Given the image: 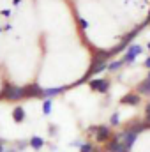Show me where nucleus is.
I'll list each match as a JSON object with an SVG mask.
<instances>
[{
  "label": "nucleus",
  "instance_id": "6",
  "mask_svg": "<svg viewBox=\"0 0 150 152\" xmlns=\"http://www.w3.org/2000/svg\"><path fill=\"white\" fill-rule=\"evenodd\" d=\"M140 101H141V96L136 92H129V94H125L122 99H120V104H125V106H138L140 104Z\"/></svg>",
  "mask_w": 150,
  "mask_h": 152
},
{
  "label": "nucleus",
  "instance_id": "21",
  "mask_svg": "<svg viewBox=\"0 0 150 152\" xmlns=\"http://www.w3.org/2000/svg\"><path fill=\"white\" fill-rule=\"evenodd\" d=\"M145 67L150 71V57H147V58H145Z\"/></svg>",
  "mask_w": 150,
  "mask_h": 152
},
{
  "label": "nucleus",
  "instance_id": "2",
  "mask_svg": "<svg viewBox=\"0 0 150 152\" xmlns=\"http://www.w3.org/2000/svg\"><path fill=\"white\" fill-rule=\"evenodd\" d=\"M117 138L125 145V149H127V151H131V149H133V145H134V142H136V138H138V133H136V131H133V129H129V127H125L122 133H118V134H117Z\"/></svg>",
  "mask_w": 150,
  "mask_h": 152
},
{
  "label": "nucleus",
  "instance_id": "11",
  "mask_svg": "<svg viewBox=\"0 0 150 152\" xmlns=\"http://www.w3.org/2000/svg\"><path fill=\"white\" fill-rule=\"evenodd\" d=\"M136 92L140 94V96H150V80H143L138 87H136Z\"/></svg>",
  "mask_w": 150,
  "mask_h": 152
},
{
  "label": "nucleus",
  "instance_id": "4",
  "mask_svg": "<svg viewBox=\"0 0 150 152\" xmlns=\"http://www.w3.org/2000/svg\"><path fill=\"white\" fill-rule=\"evenodd\" d=\"M143 51V48L140 46V44H131L129 48H127V51H125V55H124V64H133L136 58H138V55Z\"/></svg>",
  "mask_w": 150,
  "mask_h": 152
},
{
  "label": "nucleus",
  "instance_id": "24",
  "mask_svg": "<svg viewBox=\"0 0 150 152\" xmlns=\"http://www.w3.org/2000/svg\"><path fill=\"white\" fill-rule=\"evenodd\" d=\"M5 152H18L16 149H5Z\"/></svg>",
  "mask_w": 150,
  "mask_h": 152
},
{
  "label": "nucleus",
  "instance_id": "13",
  "mask_svg": "<svg viewBox=\"0 0 150 152\" xmlns=\"http://www.w3.org/2000/svg\"><path fill=\"white\" fill-rule=\"evenodd\" d=\"M28 142H30V147H32V149H36V151L42 149V145H44V140H42L41 136H32Z\"/></svg>",
  "mask_w": 150,
  "mask_h": 152
},
{
  "label": "nucleus",
  "instance_id": "14",
  "mask_svg": "<svg viewBox=\"0 0 150 152\" xmlns=\"http://www.w3.org/2000/svg\"><path fill=\"white\" fill-rule=\"evenodd\" d=\"M122 66H124V60H115L111 64H108V69H110V71H118Z\"/></svg>",
  "mask_w": 150,
  "mask_h": 152
},
{
  "label": "nucleus",
  "instance_id": "18",
  "mask_svg": "<svg viewBox=\"0 0 150 152\" xmlns=\"http://www.w3.org/2000/svg\"><path fill=\"white\" fill-rule=\"evenodd\" d=\"M145 124H147V127H150V103L145 108Z\"/></svg>",
  "mask_w": 150,
  "mask_h": 152
},
{
  "label": "nucleus",
  "instance_id": "9",
  "mask_svg": "<svg viewBox=\"0 0 150 152\" xmlns=\"http://www.w3.org/2000/svg\"><path fill=\"white\" fill-rule=\"evenodd\" d=\"M106 151L108 152H129L125 149V145L117 138V136H113L111 140L108 142V145H106Z\"/></svg>",
  "mask_w": 150,
  "mask_h": 152
},
{
  "label": "nucleus",
  "instance_id": "7",
  "mask_svg": "<svg viewBox=\"0 0 150 152\" xmlns=\"http://www.w3.org/2000/svg\"><path fill=\"white\" fill-rule=\"evenodd\" d=\"M44 88H41L37 83H28L25 85V99L27 97H42Z\"/></svg>",
  "mask_w": 150,
  "mask_h": 152
},
{
  "label": "nucleus",
  "instance_id": "10",
  "mask_svg": "<svg viewBox=\"0 0 150 152\" xmlns=\"http://www.w3.org/2000/svg\"><path fill=\"white\" fill-rule=\"evenodd\" d=\"M64 90H66V87H57V88H44V92H42V97H44V99H51V97H55V96L62 94Z\"/></svg>",
  "mask_w": 150,
  "mask_h": 152
},
{
  "label": "nucleus",
  "instance_id": "27",
  "mask_svg": "<svg viewBox=\"0 0 150 152\" xmlns=\"http://www.w3.org/2000/svg\"><path fill=\"white\" fill-rule=\"evenodd\" d=\"M0 99H2V97H0Z\"/></svg>",
  "mask_w": 150,
  "mask_h": 152
},
{
  "label": "nucleus",
  "instance_id": "15",
  "mask_svg": "<svg viewBox=\"0 0 150 152\" xmlns=\"http://www.w3.org/2000/svg\"><path fill=\"white\" fill-rule=\"evenodd\" d=\"M42 113L50 115L51 113V99H44V104H42Z\"/></svg>",
  "mask_w": 150,
  "mask_h": 152
},
{
  "label": "nucleus",
  "instance_id": "5",
  "mask_svg": "<svg viewBox=\"0 0 150 152\" xmlns=\"http://www.w3.org/2000/svg\"><path fill=\"white\" fill-rule=\"evenodd\" d=\"M95 140L101 143H106L111 140V129L108 126H97L95 127Z\"/></svg>",
  "mask_w": 150,
  "mask_h": 152
},
{
  "label": "nucleus",
  "instance_id": "26",
  "mask_svg": "<svg viewBox=\"0 0 150 152\" xmlns=\"http://www.w3.org/2000/svg\"><path fill=\"white\" fill-rule=\"evenodd\" d=\"M149 80H150V71H149Z\"/></svg>",
  "mask_w": 150,
  "mask_h": 152
},
{
  "label": "nucleus",
  "instance_id": "8",
  "mask_svg": "<svg viewBox=\"0 0 150 152\" xmlns=\"http://www.w3.org/2000/svg\"><path fill=\"white\" fill-rule=\"evenodd\" d=\"M104 69H108V62H101V60H92V66H90L88 73H87V76H85L83 80H87V78H90V76L97 75V73H101V71H104Z\"/></svg>",
  "mask_w": 150,
  "mask_h": 152
},
{
  "label": "nucleus",
  "instance_id": "16",
  "mask_svg": "<svg viewBox=\"0 0 150 152\" xmlns=\"http://www.w3.org/2000/svg\"><path fill=\"white\" fill-rule=\"evenodd\" d=\"M110 124H111V126H118V124H120V113H118V112L110 117Z\"/></svg>",
  "mask_w": 150,
  "mask_h": 152
},
{
  "label": "nucleus",
  "instance_id": "3",
  "mask_svg": "<svg viewBox=\"0 0 150 152\" xmlns=\"http://www.w3.org/2000/svg\"><path fill=\"white\" fill-rule=\"evenodd\" d=\"M88 87H90V90H94V92H99V94H106V92L110 90L111 83H110V80L95 78V80H90V81H88Z\"/></svg>",
  "mask_w": 150,
  "mask_h": 152
},
{
  "label": "nucleus",
  "instance_id": "12",
  "mask_svg": "<svg viewBox=\"0 0 150 152\" xmlns=\"http://www.w3.org/2000/svg\"><path fill=\"white\" fill-rule=\"evenodd\" d=\"M12 118H14V122H23L25 120V110L21 106H16L12 110Z\"/></svg>",
  "mask_w": 150,
  "mask_h": 152
},
{
  "label": "nucleus",
  "instance_id": "17",
  "mask_svg": "<svg viewBox=\"0 0 150 152\" xmlns=\"http://www.w3.org/2000/svg\"><path fill=\"white\" fill-rule=\"evenodd\" d=\"M81 152H95V147L92 143H83L81 145Z\"/></svg>",
  "mask_w": 150,
  "mask_h": 152
},
{
  "label": "nucleus",
  "instance_id": "23",
  "mask_svg": "<svg viewBox=\"0 0 150 152\" xmlns=\"http://www.w3.org/2000/svg\"><path fill=\"white\" fill-rule=\"evenodd\" d=\"M0 152H5V149H4V140H0Z\"/></svg>",
  "mask_w": 150,
  "mask_h": 152
},
{
  "label": "nucleus",
  "instance_id": "25",
  "mask_svg": "<svg viewBox=\"0 0 150 152\" xmlns=\"http://www.w3.org/2000/svg\"><path fill=\"white\" fill-rule=\"evenodd\" d=\"M147 48H149V51H150V42H149V44H147Z\"/></svg>",
  "mask_w": 150,
  "mask_h": 152
},
{
  "label": "nucleus",
  "instance_id": "22",
  "mask_svg": "<svg viewBox=\"0 0 150 152\" xmlns=\"http://www.w3.org/2000/svg\"><path fill=\"white\" fill-rule=\"evenodd\" d=\"M50 133H51V134H55V133H57V127H55V126H51V127H50Z\"/></svg>",
  "mask_w": 150,
  "mask_h": 152
},
{
  "label": "nucleus",
  "instance_id": "20",
  "mask_svg": "<svg viewBox=\"0 0 150 152\" xmlns=\"http://www.w3.org/2000/svg\"><path fill=\"white\" fill-rule=\"evenodd\" d=\"M28 145H30V142H18V149H21V151L25 147H28Z\"/></svg>",
  "mask_w": 150,
  "mask_h": 152
},
{
  "label": "nucleus",
  "instance_id": "1",
  "mask_svg": "<svg viewBox=\"0 0 150 152\" xmlns=\"http://www.w3.org/2000/svg\"><path fill=\"white\" fill-rule=\"evenodd\" d=\"M0 97L2 99H7V101L25 99V87H18V85H12V83H4L2 92H0Z\"/></svg>",
  "mask_w": 150,
  "mask_h": 152
},
{
  "label": "nucleus",
  "instance_id": "19",
  "mask_svg": "<svg viewBox=\"0 0 150 152\" xmlns=\"http://www.w3.org/2000/svg\"><path fill=\"white\" fill-rule=\"evenodd\" d=\"M78 21H79V27H81V30H87V28H88V23H87V20H83V18H79Z\"/></svg>",
  "mask_w": 150,
  "mask_h": 152
}]
</instances>
